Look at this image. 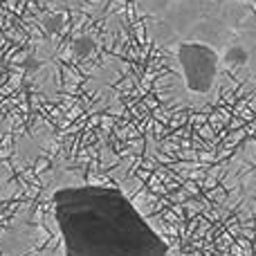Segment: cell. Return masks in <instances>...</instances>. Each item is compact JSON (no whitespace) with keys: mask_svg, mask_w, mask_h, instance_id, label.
<instances>
[{"mask_svg":"<svg viewBox=\"0 0 256 256\" xmlns=\"http://www.w3.org/2000/svg\"><path fill=\"white\" fill-rule=\"evenodd\" d=\"M52 220L61 238V256H168L164 238L115 186L54 189Z\"/></svg>","mask_w":256,"mask_h":256,"instance_id":"cell-1","label":"cell"},{"mask_svg":"<svg viewBox=\"0 0 256 256\" xmlns=\"http://www.w3.org/2000/svg\"><path fill=\"white\" fill-rule=\"evenodd\" d=\"M220 58L232 68H245L256 76V12H252L238 25L236 34L220 52Z\"/></svg>","mask_w":256,"mask_h":256,"instance_id":"cell-4","label":"cell"},{"mask_svg":"<svg viewBox=\"0 0 256 256\" xmlns=\"http://www.w3.org/2000/svg\"><path fill=\"white\" fill-rule=\"evenodd\" d=\"M176 56L189 92H212L218 81V72H220V52L207 43H180L176 45Z\"/></svg>","mask_w":256,"mask_h":256,"instance_id":"cell-3","label":"cell"},{"mask_svg":"<svg viewBox=\"0 0 256 256\" xmlns=\"http://www.w3.org/2000/svg\"><path fill=\"white\" fill-rule=\"evenodd\" d=\"M137 7L153 43H207L218 52L254 12L245 0H140Z\"/></svg>","mask_w":256,"mask_h":256,"instance_id":"cell-2","label":"cell"},{"mask_svg":"<svg viewBox=\"0 0 256 256\" xmlns=\"http://www.w3.org/2000/svg\"><path fill=\"white\" fill-rule=\"evenodd\" d=\"M16 194V180L7 164L0 160V200H7Z\"/></svg>","mask_w":256,"mask_h":256,"instance_id":"cell-5","label":"cell"}]
</instances>
